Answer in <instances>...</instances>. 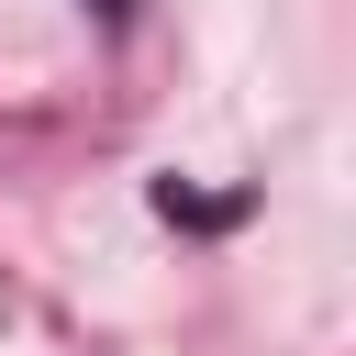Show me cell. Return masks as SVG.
Masks as SVG:
<instances>
[{
  "mask_svg": "<svg viewBox=\"0 0 356 356\" xmlns=\"http://www.w3.org/2000/svg\"><path fill=\"white\" fill-rule=\"evenodd\" d=\"M100 11H111V22H122V0H100Z\"/></svg>",
  "mask_w": 356,
  "mask_h": 356,
  "instance_id": "cell-1",
  "label": "cell"
}]
</instances>
